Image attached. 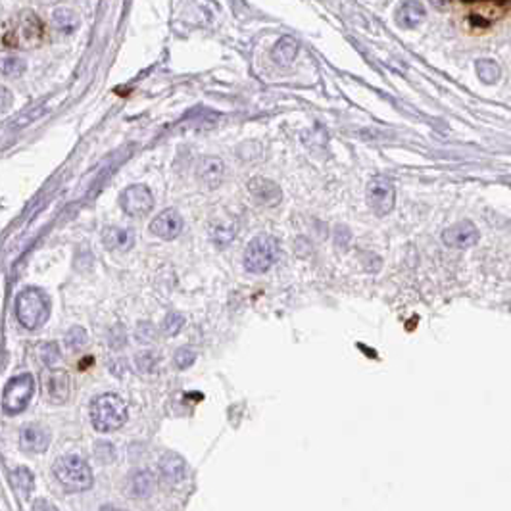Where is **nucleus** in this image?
<instances>
[{"instance_id": "nucleus-22", "label": "nucleus", "mask_w": 511, "mask_h": 511, "mask_svg": "<svg viewBox=\"0 0 511 511\" xmlns=\"http://www.w3.org/2000/svg\"><path fill=\"white\" fill-rule=\"evenodd\" d=\"M154 486H156V479L150 471H143L135 477V482H133V492L135 496L139 498H148L154 492Z\"/></svg>"}, {"instance_id": "nucleus-23", "label": "nucleus", "mask_w": 511, "mask_h": 511, "mask_svg": "<svg viewBox=\"0 0 511 511\" xmlns=\"http://www.w3.org/2000/svg\"><path fill=\"white\" fill-rule=\"evenodd\" d=\"M25 71V62L22 58H15V56H10V58H4V64H2V74L6 77H20Z\"/></svg>"}, {"instance_id": "nucleus-21", "label": "nucleus", "mask_w": 511, "mask_h": 511, "mask_svg": "<svg viewBox=\"0 0 511 511\" xmlns=\"http://www.w3.org/2000/svg\"><path fill=\"white\" fill-rule=\"evenodd\" d=\"M477 76L481 77L482 83L494 85L502 76V71L494 60H479L477 62Z\"/></svg>"}, {"instance_id": "nucleus-25", "label": "nucleus", "mask_w": 511, "mask_h": 511, "mask_svg": "<svg viewBox=\"0 0 511 511\" xmlns=\"http://www.w3.org/2000/svg\"><path fill=\"white\" fill-rule=\"evenodd\" d=\"M183 325H185V317L181 316V314H169L166 317V321H164V331L166 335H177V332L183 329Z\"/></svg>"}, {"instance_id": "nucleus-3", "label": "nucleus", "mask_w": 511, "mask_h": 511, "mask_svg": "<svg viewBox=\"0 0 511 511\" xmlns=\"http://www.w3.org/2000/svg\"><path fill=\"white\" fill-rule=\"evenodd\" d=\"M15 317L25 329H29V331L38 329L48 319V300L45 294L37 288H27L18 294Z\"/></svg>"}, {"instance_id": "nucleus-7", "label": "nucleus", "mask_w": 511, "mask_h": 511, "mask_svg": "<svg viewBox=\"0 0 511 511\" xmlns=\"http://www.w3.org/2000/svg\"><path fill=\"white\" fill-rule=\"evenodd\" d=\"M43 398L54 406L66 404L69 398V375L66 369H46L41 377Z\"/></svg>"}, {"instance_id": "nucleus-10", "label": "nucleus", "mask_w": 511, "mask_h": 511, "mask_svg": "<svg viewBox=\"0 0 511 511\" xmlns=\"http://www.w3.org/2000/svg\"><path fill=\"white\" fill-rule=\"evenodd\" d=\"M183 229V219L175 210H164L150 223V231L164 241H172Z\"/></svg>"}, {"instance_id": "nucleus-17", "label": "nucleus", "mask_w": 511, "mask_h": 511, "mask_svg": "<svg viewBox=\"0 0 511 511\" xmlns=\"http://www.w3.org/2000/svg\"><path fill=\"white\" fill-rule=\"evenodd\" d=\"M104 246L113 252H125L133 246V233L129 229L110 227L104 233Z\"/></svg>"}, {"instance_id": "nucleus-26", "label": "nucleus", "mask_w": 511, "mask_h": 511, "mask_svg": "<svg viewBox=\"0 0 511 511\" xmlns=\"http://www.w3.org/2000/svg\"><path fill=\"white\" fill-rule=\"evenodd\" d=\"M66 342H68L71 350L83 348L85 342H87V335H85V331L81 329V327H74V329L68 332V337H66Z\"/></svg>"}, {"instance_id": "nucleus-9", "label": "nucleus", "mask_w": 511, "mask_h": 511, "mask_svg": "<svg viewBox=\"0 0 511 511\" xmlns=\"http://www.w3.org/2000/svg\"><path fill=\"white\" fill-rule=\"evenodd\" d=\"M479 239H481V233L473 221H458L448 229H444L442 233L444 244L456 250L471 248L479 242Z\"/></svg>"}, {"instance_id": "nucleus-15", "label": "nucleus", "mask_w": 511, "mask_h": 511, "mask_svg": "<svg viewBox=\"0 0 511 511\" xmlns=\"http://www.w3.org/2000/svg\"><path fill=\"white\" fill-rule=\"evenodd\" d=\"M250 192L254 195L258 202L267 204V206H275L281 200V190H279V187L267 179L250 181Z\"/></svg>"}, {"instance_id": "nucleus-13", "label": "nucleus", "mask_w": 511, "mask_h": 511, "mask_svg": "<svg viewBox=\"0 0 511 511\" xmlns=\"http://www.w3.org/2000/svg\"><path fill=\"white\" fill-rule=\"evenodd\" d=\"M160 471L164 475V479L172 484H177L185 479L187 473V463L185 459L177 456V454H166L162 461H160Z\"/></svg>"}, {"instance_id": "nucleus-1", "label": "nucleus", "mask_w": 511, "mask_h": 511, "mask_svg": "<svg viewBox=\"0 0 511 511\" xmlns=\"http://www.w3.org/2000/svg\"><path fill=\"white\" fill-rule=\"evenodd\" d=\"M90 421L100 433H112L127 421V406L115 394H100L90 407Z\"/></svg>"}, {"instance_id": "nucleus-5", "label": "nucleus", "mask_w": 511, "mask_h": 511, "mask_svg": "<svg viewBox=\"0 0 511 511\" xmlns=\"http://www.w3.org/2000/svg\"><path fill=\"white\" fill-rule=\"evenodd\" d=\"M35 394V381L29 373L10 379L4 386V396H2V407L10 415L22 414L25 407L29 406L31 398Z\"/></svg>"}, {"instance_id": "nucleus-20", "label": "nucleus", "mask_w": 511, "mask_h": 511, "mask_svg": "<svg viewBox=\"0 0 511 511\" xmlns=\"http://www.w3.org/2000/svg\"><path fill=\"white\" fill-rule=\"evenodd\" d=\"M10 481L14 490H18L22 496H27L33 489V473L25 467H15L14 471L10 473Z\"/></svg>"}, {"instance_id": "nucleus-18", "label": "nucleus", "mask_w": 511, "mask_h": 511, "mask_svg": "<svg viewBox=\"0 0 511 511\" xmlns=\"http://www.w3.org/2000/svg\"><path fill=\"white\" fill-rule=\"evenodd\" d=\"M52 23L64 35H71L79 29V15L71 8H56L52 14Z\"/></svg>"}, {"instance_id": "nucleus-16", "label": "nucleus", "mask_w": 511, "mask_h": 511, "mask_svg": "<svg viewBox=\"0 0 511 511\" xmlns=\"http://www.w3.org/2000/svg\"><path fill=\"white\" fill-rule=\"evenodd\" d=\"M296 54H298V43H296V38L293 37H283L279 38L277 45L273 46V50H271V58L275 64L279 66H290L296 58Z\"/></svg>"}, {"instance_id": "nucleus-27", "label": "nucleus", "mask_w": 511, "mask_h": 511, "mask_svg": "<svg viewBox=\"0 0 511 511\" xmlns=\"http://www.w3.org/2000/svg\"><path fill=\"white\" fill-rule=\"evenodd\" d=\"M43 358H45L46 363H52L58 358V346L54 342H48V344L43 346Z\"/></svg>"}, {"instance_id": "nucleus-6", "label": "nucleus", "mask_w": 511, "mask_h": 511, "mask_svg": "<svg viewBox=\"0 0 511 511\" xmlns=\"http://www.w3.org/2000/svg\"><path fill=\"white\" fill-rule=\"evenodd\" d=\"M396 202V190L388 177L377 175L369 181L368 185V204L377 216H386L394 210Z\"/></svg>"}, {"instance_id": "nucleus-19", "label": "nucleus", "mask_w": 511, "mask_h": 511, "mask_svg": "<svg viewBox=\"0 0 511 511\" xmlns=\"http://www.w3.org/2000/svg\"><path fill=\"white\" fill-rule=\"evenodd\" d=\"M20 29H22L25 41H29V43L41 41V37H43V23L35 12H23L22 18H20Z\"/></svg>"}, {"instance_id": "nucleus-24", "label": "nucleus", "mask_w": 511, "mask_h": 511, "mask_svg": "<svg viewBox=\"0 0 511 511\" xmlns=\"http://www.w3.org/2000/svg\"><path fill=\"white\" fill-rule=\"evenodd\" d=\"M173 360H175V365L179 369H187L195 363L196 354L192 352L190 348H181V350H177V354H175Z\"/></svg>"}, {"instance_id": "nucleus-8", "label": "nucleus", "mask_w": 511, "mask_h": 511, "mask_svg": "<svg viewBox=\"0 0 511 511\" xmlns=\"http://www.w3.org/2000/svg\"><path fill=\"white\" fill-rule=\"evenodd\" d=\"M154 206V196L144 185H133L123 190L121 208L131 218H144Z\"/></svg>"}, {"instance_id": "nucleus-2", "label": "nucleus", "mask_w": 511, "mask_h": 511, "mask_svg": "<svg viewBox=\"0 0 511 511\" xmlns=\"http://www.w3.org/2000/svg\"><path fill=\"white\" fill-rule=\"evenodd\" d=\"M54 475L68 492H85L92 486V481H94L89 463L77 456H64V458L56 459Z\"/></svg>"}, {"instance_id": "nucleus-4", "label": "nucleus", "mask_w": 511, "mask_h": 511, "mask_svg": "<svg viewBox=\"0 0 511 511\" xmlns=\"http://www.w3.org/2000/svg\"><path fill=\"white\" fill-rule=\"evenodd\" d=\"M279 244L270 234H260L246 246L244 267L250 273H265L273 263L277 262Z\"/></svg>"}, {"instance_id": "nucleus-11", "label": "nucleus", "mask_w": 511, "mask_h": 511, "mask_svg": "<svg viewBox=\"0 0 511 511\" xmlns=\"http://www.w3.org/2000/svg\"><path fill=\"white\" fill-rule=\"evenodd\" d=\"M427 10L419 0H406L396 10V23L404 29H415L425 22Z\"/></svg>"}, {"instance_id": "nucleus-12", "label": "nucleus", "mask_w": 511, "mask_h": 511, "mask_svg": "<svg viewBox=\"0 0 511 511\" xmlns=\"http://www.w3.org/2000/svg\"><path fill=\"white\" fill-rule=\"evenodd\" d=\"M50 444V436L46 433L45 428L38 427V425H31V427H25L22 433V448L27 451H35V454H41L45 451Z\"/></svg>"}, {"instance_id": "nucleus-14", "label": "nucleus", "mask_w": 511, "mask_h": 511, "mask_svg": "<svg viewBox=\"0 0 511 511\" xmlns=\"http://www.w3.org/2000/svg\"><path fill=\"white\" fill-rule=\"evenodd\" d=\"M223 162L219 158H214V156H208V158H204L200 162V166H198V175H200V179L206 183V187L208 188H216L221 185V181H223Z\"/></svg>"}]
</instances>
